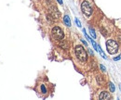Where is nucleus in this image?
Here are the masks:
<instances>
[{
    "label": "nucleus",
    "instance_id": "obj_3",
    "mask_svg": "<svg viewBox=\"0 0 121 100\" xmlns=\"http://www.w3.org/2000/svg\"><path fill=\"white\" fill-rule=\"evenodd\" d=\"M51 34H52V37L54 39H56V40H61L64 37V33H63L62 30L60 27H58V26H55L54 28L52 29Z\"/></svg>",
    "mask_w": 121,
    "mask_h": 100
},
{
    "label": "nucleus",
    "instance_id": "obj_1",
    "mask_svg": "<svg viewBox=\"0 0 121 100\" xmlns=\"http://www.w3.org/2000/svg\"><path fill=\"white\" fill-rule=\"evenodd\" d=\"M75 52H76V56L79 60H81L82 62H85L87 60L88 55H87V52L82 45H76V48H75Z\"/></svg>",
    "mask_w": 121,
    "mask_h": 100
},
{
    "label": "nucleus",
    "instance_id": "obj_16",
    "mask_svg": "<svg viewBox=\"0 0 121 100\" xmlns=\"http://www.w3.org/2000/svg\"><path fill=\"white\" fill-rule=\"evenodd\" d=\"M57 1H58V3H59V4L62 5V0H57Z\"/></svg>",
    "mask_w": 121,
    "mask_h": 100
},
{
    "label": "nucleus",
    "instance_id": "obj_14",
    "mask_svg": "<svg viewBox=\"0 0 121 100\" xmlns=\"http://www.w3.org/2000/svg\"><path fill=\"white\" fill-rule=\"evenodd\" d=\"M121 58V56H119V57H114V60L115 61H117V60H119Z\"/></svg>",
    "mask_w": 121,
    "mask_h": 100
},
{
    "label": "nucleus",
    "instance_id": "obj_12",
    "mask_svg": "<svg viewBox=\"0 0 121 100\" xmlns=\"http://www.w3.org/2000/svg\"><path fill=\"white\" fill-rule=\"evenodd\" d=\"M41 91H42L43 94H46V93H47V90H46L45 85H41Z\"/></svg>",
    "mask_w": 121,
    "mask_h": 100
},
{
    "label": "nucleus",
    "instance_id": "obj_5",
    "mask_svg": "<svg viewBox=\"0 0 121 100\" xmlns=\"http://www.w3.org/2000/svg\"><path fill=\"white\" fill-rule=\"evenodd\" d=\"M99 98H100L101 100L109 99V98H110V95H109V93H107V92H102V93L100 94Z\"/></svg>",
    "mask_w": 121,
    "mask_h": 100
},
{
    "label": "nucleus",
    "instance_id": "obj_9",
    "mask_svg": "<svg viewBox=\"0 0 121 100\" xmlns=\"http://www.w3.org/2000/svg\"><path fill=\"white\" fill-rule=\"evenodd\" d=\"M109 86H110V91H111V93H114L115 92V85H114V84L113 83H109Z\"/></svg>",
    "mask_w": 121,
    "mask_h": 100
},
{
    "label": "nucleus",
    "instance_id": "obj_7",
    "mask_svg": "<svg viewBox=\"0 0 121 100\" xmlns=\"http://www.w3.org/2000/svg\"><path fill=\"white\" fill-rule=\"evenodd\" d=\"M98 52H99V53L101 54V56L104 57V59H107V57L105 56V54L104 53V51L102 50V48H101V46H100V45H98Z\"/></svg>",
    "mask_w": 121,
    "mask_h": 100
},
{
    "label": "nucleus",
    "instance_id": "obj_13",
    "mask_svg": "<svg viewBox=\"0 0 121 100\" xmlns=\"http://www.w3.org/2000/svg\"><path fill=\"white\" fill-rule=\"evenodd\" d=\"M100 68H101V70L103 71V72H106V69L105 67L104 66V65H100Z\"/></svg>",
    "mask_w": 121,
    "mask_h": 100
},
{
    "label": "nucleus",
    "instance_id": "obj_10",
    "mask_svg": "<svg viewBox=\"0 0 121 100\" xmlns=\"http://www.w3.org/2000/svg\"><path fill=\"white\" fill-rule=\"evenodd\" d=\"M91 43L92 44V45H93V47H94V49L96 50V51H98V45H97V44L95 43L93 40H91Z\"/></svg>",
    "mask_w": 121,
    "mask_h": 100
},
{
    "label": "nucleus",
    "instance_id": "obj_17",
    "mask_svg": "<svg viewBox=\"0 0 121 100\" xmlns=\"http://www.w3.org/2000/svg\"><path fill=\"white\" fill-rule=\"evenodd\" d=\"M119 89H120V91H121V84H119Z\"/></svg>",
    "mask_w": 121,
    "mask_h": 100
},
{
    "label": "nucleus",
    "instance_id": "obj_15",
    "mask_svg": "<svg viewBox=\"0 0 121 100\" xmlns=\"http://www.w3.org/2000/svg\"><path fill=\"white\" fill-rule=\"evenodd\" d=\"M81 41H82V42H83V43L85 44V45H87V46H88V44H87V42H86V41H85V40H81Z\"/></svg>",
    "mask_w": 121,
    "mask_h": 100
},
{
    "label": "nucleus",
    "instance_id": "obj_4",
    "mask_svg": "<svg viewBox=\"0 0 121 100\" xmlns=\"http://www.w3.org/2000/svg\"><path fill=\"white\" fill-rule=\"evenodd\" d=\"M81 9L86 16H91L92 14V8H91V5L89 4V2H87V1H84L81 4Z\"/></svg>",
    "mask_w": 121,
    "mask_h": 100
},
{
    "label": "nucleus",
    "instance_id": "obj_8",
    "mask_svg": "<svg viewBox=\"0 0 121 100\" xmlns=\"http://www.w3.org/2000/svg\"><path fill=\"white\" fill-rule=\"evenodd\" d=\"M90 33H91V35L93 37V38H96V33H95V31L91 28V27H90Z\"/></svg>",
    "mask_w": 121,
    "mask_h": 100
},
{
    "label": "nucleus",
    "instance_id": "obj_2",
    "mask_svg": "<svg viewBox=\"0 0 121 100\" xmlns=\"http://www.w3.org/2000/svg\"><path fill=\"white\" fill-rule=\"evenodd\" d=\"M106 48L109 54L114 55L118 51V44L114 40H108L106 42Z\"/></svg>",
    "mask_w": 121,
    "mask_h": 100
},
{
    "label": "nucleus",
    "instance_id": "obj_11",
    "mask_svg": "<svg viewBox=\"0 0 121 100\" xmlns=\"http://www.w3.org/2000/svg\"><path fill=\"white\" fill-rule=\"evenodd\" d=\"M76 20V25H77V26H78V27H81V22H80V21H79V20H78V19H77V18H76V20Z\"/></svg>",
    "mask_w": 121,
    "mask_h": 100
},
{
    "label": "nucleus",
    "instance_id": "obj_6",
    "mask_svg": "<svg viewBox=\"0 0 121 100\" xmlns=\"http://www.w3.org/2000/svg\"><path fill=\"white\" fill-rule=\"evenodd\" d=\"M63 22H64V24H65L67 27H71V25H72L71 20H70V18H69L68 15H65V16H64V18H63Z\"/></svg>",
    "mask_w": 121,
    "mask_h": 100
}]
</instances>
